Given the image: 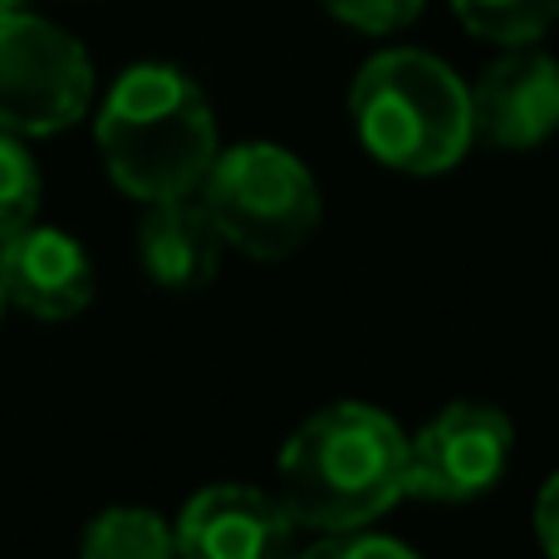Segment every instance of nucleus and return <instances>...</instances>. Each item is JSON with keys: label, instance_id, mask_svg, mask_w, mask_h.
<instances>
[{"label": "nucleus", "instance_id": "obj_14", "mask_svg": "<svg viewBox=\"0 0 559 559\" xmlns=\"http://www.w3.org/2000/svg\"><path fill=\"white\" fill-rule=\"evenodd\" d=\"M338 25L364 29V35H397L427 10V0H319Z\"/></svg>", "mask_w": 559, "mask_h": 559}, {"label": "nucleus", "instance_id": "obj_3", "mask_svg": "<svg viewBox=\"0 0 559 559\" xmlns=\"http://www.w3.org/2000/svg\"><path fill=\"white\" fill-rule=\"evenodd\" d=\"M348 123L378 167L442 177L472 153V84L427 49H383L354 74Z\"/></svg>", "mask_w": 559, "mask_h": 559}, {"label": "nucleus", "instance_id": "obj_5", "mask_svg": "<svg viewBox=\"0 0 559 559\" xmlns=\"http://www.w3.org/2000/svg\"><path fill=\"white\" fill-rule=\"evenodd\" d=\"M94 104V64L64 25L29 10L0 15V128L55 138Z\"/></svg>", "mask_w": 559, "mask_h": 559}, {"label": "nucleus", "instance_id": "obj_9", "mask_svg": "<svg viewBox=\"0 0 559 559\" xmlns=\"http://www.w3.org/2000/svg\"><path fill=\"white\" fill-rule=\"evenodd\" d=\"M0 289L5 305L35 319H74L94 299V261L69 231L29 222L10 241H0Z\"/></svg>", "mask_w": 559, "mask_h": 559}, {"label": "nucleus", "instance_id": "obj_1", "mask_svg": "<svg viewBox=\"0 0 559 559\" xmlns=\"http://www.w3.org/2000/svg\"><path fill=\"white\" fill-rule=\"evenodd\" d=\"M275 496L295 531L373 525L407 496V432L373 403L319 407L280 447Z\"/></svg>", "mask_w": 559, "mask_h": 559}, {"label": "nucleus", "instance_id": "obj_2", "mask_svg": "<svg viewBox=\"0 0 559 559\" xmlns=\"http://www.w3.org/2000/svg\"><path fill=\"white\" fill-rule=\"evenodd\" d=\"M94 138L114 187L143 206L197 197L222 153L212 98L177 64L123 69L98 108Z\"/></svg>", "mask_w": 559, "mask_h": 559}, {"label": "nucleus", "instance_id": "obj_4", "mask_svg": "<svg viewBox=\"0 0 559 559\" xmlns=\"http://www.w3.org/2000/svg\"><path fill=\"white\" fill-rule=\"evenodd\" d=\"M197 197L212 212L222 241L251 261H289L324 216L314 173L275 143L222 147Z\"/></svg>", "mask_w": 559, "mask_h": 559}, {"label": "nucleus", "instance_id": "obj_11", "mask_svg": "<svg viewBox=\"0 0 559 559\" xmlns=\"http://www.w3.org/2000/svg\"><path fill=\"white\" fill-rule=\"evenodd\" d=\"M79 555L88 559H167L177 555V535L147 506H108L79 535Z\"/></svg>", "mask_w": 559, "mask_h": 559}, {"label": "nucleus", "instance_id": "obj_12", "mask_svg": "<svg viewBox=\"0 0 559 559\" xmlns=\"http://www.w3.org/2000/svg\"><path fill=\"white\" fill-rule=\"evenodd\" d=\"M456 20L491 45H535L555 29L559 0H452Z\"/></svg>", "mask_w": 559, "mask_h": 559}, {"label": "nucleus", "instance_id": "obj_15", "mask_svg": "<svg viewBox=\"0 0 559 559\" xmlns=\"http://www.w3.org/2000/svg\"><path fill=\"white\" fill-rule=\"evenodd\" d=\"M309 559H413V545L378 535L373 525H354V531H334L319 535L309 545Z\"/></svg>", "mask_w": 559, "mask_h": 559}, {"label": "nucleus", "instance_id": "obj_10", "mask_svg": "<svg viewBox=\"0 0 559 559\" xmlns=\"http://www.w3.org/2000/svg\"><path fill=\"white\" fill-rule=\"evenodd\" d=\"M222 251L226 241L202 197L147 202L143 222H138V261L157 289H173V295H197L212 285L222 271Z\"/></svg>", "mask_w": 559, "mask_h": 559}, {"label": "nucleus", "instance_id": "obj_8", "mask_svg": "<svg viewBox=\"0 0 559 559\" xmlns=\"http://www.w3.org/2000/svg\"><path fill=\"white\" fill-rule=\"evenodd\" d=\"M173 535L177 555L192 559H275L295 540V521L275 491L216 481L182 506Z\"/></svg>", "mask_w": 559, "mask_h": 559}, {"label": "nucleus", "instance_id": "obj_6", "mask_svg": "<svg viewBox=\"0 0 559 559\" xmlns=\"http://www.w3.org/2000/svg\"><path fill=\"white\" fill-rule=\"evenodd\" d=\"M515 452V427L496 403L456 397L423 432L407 437V496L423 501H476L501 486Z\"/></svg>", "mask_w": 559, "mask_h": 559}, {"label": "nucleus", "instance_id": "obj_18", "mask_svg": "<svg viewBox=\"0 0 559 559\" xmlns=\"http://www.w3.org/2000/svg\"><path fill=\"white\" fill-rule=\"evenodd\" d=\"M0 314H5V289H0Z\"/></svg>", "mask_w": 559, "mask_h": 559}, {"label": "nucleus", "instance_id": "obj_17", "mask_svg": "<svg viewBox=\"0 0 559 559\" xmlns=\"http://www.w3.org/2000/svg\"><path fill=\"white\" fill-rule=\"evenodd\" d=\"M20 5V0H0V15H5V10H15Z\"/></svg>", "mask_w": 559, "mask_h": 559}, {"label": "nucleus", "instance_id": "obj_7", "mask_svg": "<svg viewBox=\"0 0 559 559\" xmlns=\"http://www.w3.org/2000/svg\"><path fill=\"white\" fill-rule=\"evenodd\" d=\"M472 128L481 143L525 153L559 133V59L535 45H506L472 84Z\"/></svg>", "mask_w": 559, "mask_h": 559}, {"label": "nucleus", "instance_id": "obj_16", "mask_svg": "<svg viewBox=\"0 0 559 559\" xmlns=\"http://www.w3.org/2000/svg\"><path fill=\"white\" fill-rule=\"evenodd\" d=\"M535 535H540V545L559 559V472L540 486V496H535Z\"/></svg>", "mask_w": 559, "mask_h": 559}, {"label": "nucleus", "instance_id": "obj_13", "mask_svg": "<svg viewBox=\"0 0 559 559\" xmlns=\"http://www.w3.org/2000/svg\"><path fill=\"white\" fill-rule=\"evenodd\" d=\"M39 197H45V182H39L35 153L25 147L20 133L0 128V241H10L15 231H25L35 222Z\"/></svg>", "mask_w": 559, "mask_h": 559}]
</instances>
